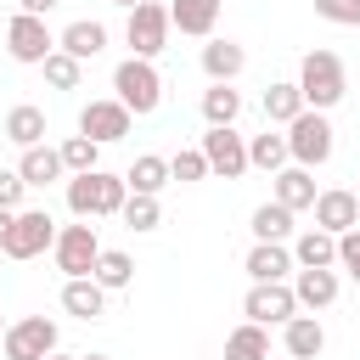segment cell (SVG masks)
I'll return each instance as SVG.
<instances>
[{
  "mask_svg": "<svg viewBox=\"0 0 360 360\" xmlns=\"http://www.w3.org/2000/svg\"><path fill=\"white\" fill-rule=\"evenodd\" d=\"M124 197H129V180H124V174H107V169H84V174L68 180V208H73V219H107V214L124 208Z\"/></svg>",
  "mask_w": 360,
  "mask_h": 360,
  "instance_id": "6da1fadb",
  "label": "cell"
},
{
  "mask_svg": "<svg viewBox=\"0 0 360 360\" xmlns=\"http://www.w3.org/2000/svg\"><path fill=\"white\" fill-rule=\"evenodd\" d=\"M298 90H304V107H315V112L338 107L349 96V73H343L338 51H309L304 68H298Z\"/></svg>",
  "mask_w": 360,
  "mask_h": 360,
  "instance_id": "7a4b0ae2",
  "label": "cell"
},
{
  "mask_svg": "<svg viewBox=\"0 0 360 360\" xmlns=\"http://www.w3.org/2000/svg\"><path fill=\"white\" fill-rule=\"evenodd\" d=\"M112 90H118V101H124L135 118H146V112L163 107V73L152 68V56H124V62L112 68Z\"/></svg>",
  "mask_w": 360,
  "mask_h": 360,
  "instance_id": "3957f363",
  "label": "cell"
},
{
  "mask_svg": "<svg viewBox=\"0 0 360 360\" xmlns=\"http://www.w3.org/2000/svg\"><path fill=\"white\" fill-rule=\"evenodd\" d=\"M287 152H292V163H304V169H321V163L332 158V124H326V112L304 107V112L287 124Z\"/></svg>",
  "mask_w": 360,
  "mask_h": 360,
  "instance_id": "277c9868",
  "label": "cell"
},
{
  "mask_svg": "<svg viewBox=\"0 0 360 360\" xmlns=\"http://www.w3.org/2000/svg\"><path fill=\"white\" fill-rule=\"evenodd\" d=\"M51 253H56V270H62V276H96V259H101L96 225H90V219L62 225V231H56V242H51Z\"/></svg>",
  "mask_w": 360,
  "mask_h": 360,
  "instance_id": "5b68a950",
  "label": "cell"
},
{
  "mask_svg": "<svg viewBox=\"0 0 360 360\" xmlns=\"http://www.w3.org/2000/svg\"><path fill=\"white\" fill-rule=\"evenodd\" d=\"M51 242H56V219H51L45 208H17V219H11L0 253H6V259H39Z\"/></svg>",
  "mask_w": 360,
  "mask_h": 360,
  "instance_id": "8992f818",
  "label": "cell"
},
{
  "mask_svg": "<svg viewBox=\"0 0 360 360\" xmlns=\"http://www.w3.org/2000/svg\"><path fill=\"white\" fill-rule=\"evenodd\" d=\"M169 6H158V0H141L135 11H129V22H124V39H129V56H158L163 45H169Z\"/></svg>",
  "mask_w": 360,
  "mask_h": 360,
  "instance_id": "52a82bcc",
  "label": "cell"
},
{
  "mask_svg": "<svg viewBox=\"0 0 360 360\" xmlns=\"http://www.w3.org/2000/svg\"><path fill=\"white\" fill-rule=\"evenodd\" d=\"M6 51H11V62H28V68H39V62L56 51V34L45 28V17H34V11H17V17L6 22Z\"/></svg>",
  "mask_w": 360,
  "mask_h": 360,
  "instance_id": "ba28073f",
  "label": "cell"
},
{
  "mask_svg": "<svg viewBox=\"0 0 360 360\" xmlns=\"http://www.w3.org/2000/svg\"><path fill=\"white\" fill-rule=\"evenodd\" d=\"M202 158H208V169H214L219 180H242V174L253 169V163H248V141L236 135V124H208Z\"/></svg>",
  "mask_w": 360,
  "mask_h": 360,
  "instance_id": "9c48e42d",
  "label": "cell"
},
{
  "mask_svg": "<svg viewBox=\"0 0 360 360\" xmlns=\"http://www.w3.org/2000/svg\"><path fill=\"white\" fill-rule=\"evenodd\" d=\"M242 315L259 321V326H287L298 315V292L287 281H253L248 298H242Z\"/></svg>",
  "mask_w": 360,
  "mask_h": 360,
  "instance_id": "30bf717a",
  "label": "cell"
},
{
  "mask_svg": "<svg viewBox=\"0 0 360 360\" xmlns=\"http://www.w3.org/2000/svg\"><path fill=\"white\" fill-rule=\"evenodd\" d=\"M0 349H6V360H45L56 349V321L51 315H22L17 326H6Z\"/></svg>",
  "mask_w": 360,
  "mask_h": 360,
  "instance_id": "8fae6325",
  "label": "cell"
},
{
  "mask_svg": "<svg viewBox=\"0 0 360 360\" xmlns=\"http://www.w3.org/2000/svg\"><path fill=\"white\" fill-rule=\"evenodd\" d=\"M129 124H135V112H129L118 96H112V101H90V107L79 112V135H90V141H101V146H107V141H124Z\"/></svg>",
  "mask_w": 360,
  "mask_h": 360,
  "instance_id": "7c38bea8",
  "label": "cell"
},
{
  "mask_svg": "<svg viewBox=\"0 0 360 360\" xmlns=\"http://www.w3.org/2000/svg\"><path fill=\"white\" fill-rule=\"evenodd\" d=\"M315 225H321V231H332V236L354 231V225H360V197H354V191H343V186L321 191V197H315Z\"/></svg>",
  "mask_w": 360,
  "mask_h": 360,
  "instance_id": "4fadbf2b",
  "label": "cell"
},
{
  "mask_svg": "<svg viewBox=\"0 0 360 360\" xmlns=\"http://www.w3.org/2000/svg\"><path fill=\"white\" fill-rule=\"evenodd\" d=\"M62 309H68L73 321H96V315L107 309V287H101L96 276H68V281H62Z\"/></svg>",
  "mask_w": 360,
  "mask_h": 360,
  "instance_id": "5bb4252c",
  "label": "cell"
},
{
  "mask_svg": "<svg viewBox=\"0 0 360 360\" xmlns=\"http://www.w3.org/2000/svg\"><path fill=\"white\" fill-rule=\"evenodd\" d=\"M315 197H321V191H315V174H309L304 163L276 169V202H281V208L298 214V208H315Z\"/></svg>",
  "mask_w": 360,
  "mask_h": 360,
  "instance_id": "9a60e30c",
  "label": "cell"
},
{
  "mask_svg": "<svg viewBox=\"0 0 360 360\" xmlns=\"http://www.w3.org/2000/svg\"><path fill=\"white\" fill-rule=\"evenodd\" d=\"M242 68H248V51H242L236 39H208V45H202V73H208L214 84H231Z\"/></svg>",
  "mask_w": 360,
  "mask_h": 360,
  "instance_id": "2e32d148",
  "label": "cell"
},
{
  "mask_svg": "<svg viewBox=\"0 0 360 360\" xmlns=\"http://www.w3.org/2000/svg\"><path fill=\"white\" fill-rule=\"evenodd\" d=\"M287 270H298L287 242H253V253H248V276L253 281H287Z\"/></svg>",
  "mask_w": 360,
  "mask_h": 360,
  "instance_id": "e0dca14e",
  "label": "cell"
},
{
  "mask_svg": "<svg viewBox=\"0 0 360 360\" xmlns=\"http://www.w3.org/2000/svg\"><path fill=\"white\" fill-rule=\"evenodd\" d=\"M169 22L180 34H191V39H208L214 22H219V0H174L169 6Z\"/></svg>",
  "mask_w": 360,
  "mask_h": 360,
  "instance_id": "ac0fdd59",
  "label": "cell"
},
{
  "mask_svg": "<svg viewBox=\"0 0 360 360\" xmlns=\"http://www.w3.org/2000/svg\"><path fill=\"white\" fill-rule=\"evenodd\" d=\"M56 45H62L68 56L90 62V56H101V51H107V28H101V22H90V17H79V22H68V28L56 34Z\"/></svg>",
  "mask_w": 360,
  "mask_h": 360,
  "instance_id": "d6986e66",
  "label": "cell"
},
{
  "mask_svg": "<svg viewBox=\"0 0 360 360\" xmlns=\"http://www.w3.org/2000/svg\"><path fill=\"white\" fill-rule=\"evenodd\" d=\"M292 259H298V270H326V264H338V236L321 231V225H309L292 242Z\"/></svg>",
  "mask_w": 360,
  "mask_h": 360,
  "instance_id": "ffe728a7",
  "label": "cell"
},
{
  "mask_svg": "<svg viewBox=\"0 0 360 360\" xmlns=\"http://www.w3.org/2000/svg\"><path fill=\"white\" fill-rule=\"evenodd\" d=\"M292 292H298V309H326L338 298V270H298L292 276Z\"/></svg>",
  "mask_w": 360,
  "mask_h": 360,
  "instance_id": "44dd1931",
  "label": "cell"
},
{
  "mask_svg": "<svg viewBox=\"0 0 360 360\" xmlns=\"http://www.w3.org/2000/svg\"><path fill=\"white\" fill-rule=\"evenodd\" d=\"M281 343H287V354H292V360H315V354L326 349V332H321V321H315V315H292V321L281 326Z\"/></svg>",
  "mask_w": 360,
  "mask_h": 360,
  "instance_id": "7402d4cb",
  "label": "cell"
},
{
  "mask_svg": "<svg viewBox=\"0 0 360 360\" xmlns=\"http://www.w3.org/2000/svg\"><path fill=\"white\" fill-rule=\"evenodd\" d=\"M17 174L28 180V186H51V180H62L68 169H62V152L56 146H22V163H17Z\"/></svg>",
  "mask_w": 360,
  "mask_h": 360,
  "instance_id": "603a6c76",
  "label": "cell"
},
{
  "mask_svg": "<svg viewBox=\"0 0 360 360\" xmlns=\"http://www.w3.org/2000/svg\"><path fill=\"white\" fill-rule=\"evenodd\" d=\"M6 141H17V146H39V141H45V107H34V101L11 107V112H6Z\"/></svg>",
  "mask_w": 360,
  "mask_h": 360,
  "instance_id": "cb8c5ba5",
  "label": "cell"
},
{
  "mask_svg": "<svg viewBox=\"0 0 360 360\" xmlns=\"http://www.w3.org/2000/svg\"><path fill=\"white\" fill-rule=\"evenodd\" d=\"M124 180H129V191H146V197H158V191H163L174 174H169V158H158V152H141V158L129 163V174H124Z\"/></svg>",
  "mask_w": 360,
  "mask_h": 360,
  "instance_id": "d4e9b609",
  "label": "cell"
},
{
  "mask_svg": "<svg viewBox=\"0 0 360 360\" xmlns=\"http://www.w3.org/2000/svg\"><path fill=\"white\" fill-rule=\"evenodd\" d=\"M225 360H270V332L259 321H242L231 338H225Z\"/></svg>",
  "mask_w": 360,
  "mask_h": 360,
  "instance_id": "484cf974",
  "label": "cell"
},
{
  "mask_svg": "<svg viewBox=\"0 0 360 360\" xmlns=\"http://www.w3.org/2000/svg\"><path fill=\"white\" fill-rule=\"evenodd\" d=\"M298 112H304V90H298V79H292V84L281 79V84L264 90V118H270V124H292Z\"/></svg>",
  "mask_w": 360,
  "mask_h": 360,
  "instance_id": "4316f807",
  "label": "cell"
},
{
  "mask_svg": "<svg viewBox=\"0 0 360 360\" xmlns=\"http://www.w3.org/2000/svg\"><path fill=\"white\" fill-rule=\"evenodd\" d=\"M287 135H276V129H264V135H253L248 141V163L253 169H264V174H276V169H287Z\"/></svg>",
  "mask_w": 360,
  "mask_h": 360,
  "instance_id": "83f0119b",
  "label": "cell"
},
{
  "mask_svg": "<svg viewBox=\"0 0 360 360\" xmlns=\"http://www.w3.org/2000/svg\"><path fill=\"white\" fill-rule=\"evenodd\" d=\"M253 236H259V242H287V236H292V208H281L276 197L259 202V208H253Z\"/></svg>",
  "mask_w": 360,
  "mask_h": 360,
  "instance_id": "f1b7e54d",
  "label": "cell"
},
{
  "mask_svg": "<svg viewBox=\"0 0 360 360\" xmlns=\"http://www.w3.org/2000/svg\"><path fill=\"white\" fill-rule=\"evenodd\" d=\"M39 68H45V84H51V90H79V79H84V62H79V56H68L62 45H56Z\"/></svg>",
  "mask_w": 360,
  "mask_h": 360,
  "instance_id": "f546056e",
  "label": "cell"
},
{
  "mask_svg": "<svg viewBox=\"0 0 360 360\" xmlns=\"http://www.w3.org/2000/svg\"><path fill=\"white\" fill-rule=\"evenodd\" d=\"M118 219H124L129 231H158V225H163V208H158V197L129 191V197H124V208H118Z\"/></svg>",
  "mask_w": 360,
  "mask_h": 360,
  "instance_id": "4dcf8cb0",
  "label": "cell"
},
{
  "mask_svg": "<svg viewBox=\"0 0 360 360\" xmlns=\"http://www.w3.org/2000/svg\"><path fill=\"white\" fill-rule=\"evenodd\" d=\"M96 281H101L107 292L129 287V281H135V259H129V253H118V248H101V259H96Z\"/></svg>",
  "mask_w": 360,
  "mask_h": 360,
  "instance_id": "1f68e13d",
  "label": "cell"
},
{
  "mask_svg": "<svg viewBox=\"0 0 360 360\" xmlns=\"http://www.w3.org/2000/svg\"><path fill=\"white\" fill-rule=\"evenodd\" d=\"M236 112H242V96L231 84H208L202 90V118L208 124H236Z\"/></svg>",
  "mask_w": 360,
  "mask_h": 360,
  "instance_id": "d6a6232c",
  "label": "cell"
},
{
  "mask_svg": "<svg viewBox=\"0 0 360 360\" xmlns=\"http://www.w3.org/2000/svg\"><path fill=\"white\" fill-rule=\"evenodd\" d=\"M56 152H62V169H68V174H84V169H101V163H96V152H101V141H90V135H68V141H62Z\"/></svg>",
  "mask_w": 360,
  "mask_h": 360,
  "instance_id": "836d02e7",
  "label": "cell"
},
{
  "mask_svg": "<svg viewBox=\"0 0 360 360\" xmlns=\"http://www.w3.org/2000/svg\"><path fill=\"white\" fill-rule=\"evenodd\" d=\"M169 174H174V180H208L214 169H208V158H202V146H197V152H174V158H169Z\"/></svg>",
  "mask_w": 360,
  "mask_h": 360,
  "instance_id": "e575fe53",
  "label": "cell"
},
{
  "mask_svg": "<svg viewBox=\"0 0 360 360\" xmlns=\"http://www.w3.org/2000/svg\"><path fill=\"white\" fill-rule=\"evenodd\" d=\"M315 17H326L338 28H360V0H315Z\"/></svg>",
  "mask_w": 360,
  "mask_h": 360,
  "instance_id": "d590c367",
  "label": "cell"
},
{
  "mask_svg": "<svg viewBox=\"0 0 360 360\" xmlns=\"http://www.w3.org/2000/svg\"><path fill=\"white\" fill-rule=\"evenodd\" d=\"M338 264H343V270H349V276L360 281V225L338 236Z\"/></svg>",
  "mask_w": 360,
  "mask_h": 360,
  "instance_id": "8d00e7d4",
  "label": "cell"
},
{
  "mask_svg": "<svg viewBox=\"0 0 360 360\" xmlns=\"http://www.w3.org/2000/svg\"><path fill=\"white\" fill-rule=\"evenodd\" d=\"M22 191H28V180L17 169H0V208H22Z\"/></svg>",
  "mask_w": 360,
  "mask_h": 360,
  "instance_id": "74e56055",
  "label": "cell"
},
{
  "mask_svg": "<svg viewBox=\"0 0 360 360\" xmlns=\"http://www.w3.org/2000/svg\"><path fill=\"white\" fill-rule=\"evenodd\" d=\"M17 6H22V11H34V17H45V11L56 6V0H17Z\"/></svg>",
  "mask_w": 360,
  "mask_h": 360,
  "instance_id": "f35d334b",
  "label": "cell"
},
{
  "mask_svg": "<svg viewBox=\"0 0 360 360\" xmlns=\"http://www.w3.org/2000/svg\"><path fill=\"white\" fill-rule=\"evenodd\" d=\"M11 219H17V208H0V248H6V231H11Z\"/></svg>",
  "mask_w": 360,
  "mask_h": 360,
  "instance_id": "ab89813d",
  "label": "cell"
},
{
  "mask_svg": "<svg viewBox=\"0 0 360 360\" xmlns=\"http://www.w3.org/2000/svg\"><path fill=\"white\" fill-rule=\"evenodd\" d=\"M45 360H79V354H62V349H51V354H45Z\"/></svg>",
  "mask_w": 360,
  "mask_h": 360,
  "instance_id": "60d3db41",
  "label": "cell"
},
{
  "mask_svg": "<svg viewBox=\"0 0 360 360\" xmlns=\"http://www.w3.org/2000/svg\"><path fill=\"white\" fill-rule=\"evenodd\" d=\"M112 6H124V11H135V6H141V0H112Z\"/></svg>",
  "mask_w": 360,
  "mask_h": 360,
  "instance_id": "b9f144b4",
  "label": "cell"
},
{
  "mask_svg": "<svg viewBox=\"0 0 360 360\" xmlns=\"http://www.w3.org/2000/svg\"><path fill=\"white\" fill-rule=\"evenodd\" d=\"M79 360H107V354H79Z\"/></svg>",
  "mask_w": 360,
  "mask_h": 360,
  "instance_id": "7bdbcfd3",
  "label": "cell"
},
{
  "mask_svg": "<svg viewBox=\"0 0 360 360\" xmlns=\"http://www.w3.org/2000/svg\"><path fill=\"white\" fill-rule=\"evenodd\" d=\"M0 338H6V326H0Z\"/></svg>",
  "mask_w": 360,
  "mask_h": 360,
  "instance_id": "ee69618b",
  "label": "cell"
}]
</instances>
